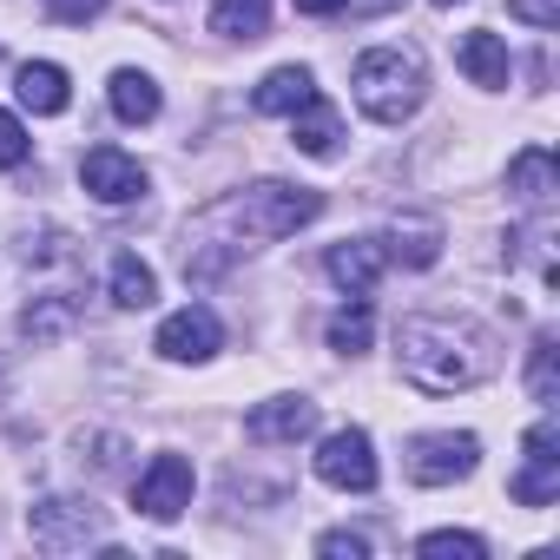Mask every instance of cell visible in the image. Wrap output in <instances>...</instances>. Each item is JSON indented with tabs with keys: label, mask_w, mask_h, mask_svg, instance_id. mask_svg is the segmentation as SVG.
Returning a JSON list of instances; mask_svg holds the SVG:
<instances>
[{
	"label": "cell",
	"mask_w": 560,
	"mask_h": 560,
	"mask_svg": "<svg viewBox=\"0 0 560 560\" xmlns=\"http://www.w3.org/2000/svg\"><path fill=\"white\" fill-rule=\"evenodd\" d=\"M383 250L402 257V264H416V270H429V264L442 257V231H435V224H396Z\"/></svg>",
	"instance_id": "23"
},
{
	"label": "cell",
	"mask_w": 560,
	"mask_h": 560,
	"mask_svg": "<svg viewBox=\"0 0 560 560\" xmlns=\"http://www.w3.org/2000/svg\"><path fill=\"white\" fill-rule=\"evenodd\" d=\"M27 534L40 553H80L106 534V514L93 501H73V494H47L34 514H27Z\"/></svg>",
	"instance_id": "4"
},
{
	"label": "cell",
	"mask_w": 560,
	"mask_h": 560,
	"mask_svg": "<svg viewBox=\"0 0 560 560\" xmlns=\"http://www.w3.org/2000/svg\"><path fill=\"white\" fill-rule=\"evenodd\" d=\"M396 363L402 383H416L422 396H455L501 370V343L475 317H409L396 330Z\"/></svg>",
	"instance_id": "2"
},
{
	"label": "cell",
	"mask_w": 560,
	"mask_h": 560,
	"mask_svg": "<svg viewBox=\"0 0 560 560\" xmlns=\"http://www.w3.org/2000/svg\"><path fill=\"white\" fill-rule=\"evenodd\" d=\"M527 389L534 402H553L560 383H553V337H534V357H527Z\"/></svg>",
	"instance_id": "25"
},
{
	"label": "cell",
	"mask_w": 560,
	"mask_h": 560,
	"mask_svg": "<svg viewBox=\"0 0 560 560\" xmlns=\"http://www.w3.org/2000/svg\"><path fill=\"white\" fill-rule=\"evenodd\" d=\"M435 8H455V0H435Z\"/></svg>",
	"instance_id": "31"
},
{
	"label": "cell",
	"mask_w": 560,
	"mask_h": 560,
	"mask_svg": "<svg viewBox=\"0 0 560 560\" xmlns=\"http://www.w3.org/2000/svg\"><path fill=\"white\" fill-rule=\"evenodd\" d=\"M14 93H21V106L40 113V119H54V113L73 106V80H67V67H54V60H27V67L14 73Z\"/></svg>",
	"instance_id": "14"
},
{
	"label": "cell",
	"mask_w": 560,
	"mask_h": 560,
	"mask_svg": "<svg viewBox=\"0 0 560 560\" xmlns=\"http://www.w3.org/2000/svg\"><path fill=\"white\" fill-rule=\"evenodd\" d=\"M337 139H343V113L317 93V100H304L298 113H291V145L298 152H311V159H330L337 152Z\"/></svg>",
	"instance_id": "16"
},
{
	"label": "cell",
	"mask_w": 560,
	"mask_h": 560,
	"mask_svg": "<svg viewBox=\"0 0 560 560\" xmlns=\"http://www.w3.org/2000/svg\"><path fill=\"white\" fill-rule=\"evenodd\" d=\"M218 350H224V324L205 304H185V311H172L159 324V357L165 363H211Z\"/></svg>",
	"instance_id": "9"
},
{
	"label": "cell",
	"mask_w": 560,
	"mask_h": 560,
	"mask_svg": "<svg viewBox=\"0 0 560 560\" xmlns=\"http://www.w3.org/2000/svg\"><path fill=\"white\" fill-rule=\"evenodd\" d=\"M264 27H270V0H211V34L264 40Z\"/></svg>",
	"instance_id": "20"
},
{
	"label": "cell",
	"mask_w": 560,
	"mask_h": 560,
	"mask_svg": "<svg viewBox=\"0 0 560 560\" xmlns=\"http://www.w3.org/2000/svg\"><path fill=\"white\" fill-rule=\"evenodd\" d=\"M311 429H317V402H311V396H270V402H257V409L244 416V435H250L257 448L304 442Z\"/></svg>",
	"instance_id": "11"
},
{
	"label": "cell",
	"mask_w": 560,
	"mask_h": 560,
	"mask_svg": "<svg viewBox=\"0 0 560 560\" xmlns=\"http://www.w3.org/2000/svg\"><path fill=\"white\" fill-rule=\"evenodd\" d=\"M80 185L100 205H132V198H145V165L132 152H119V145H93L80 159Z\"/></svg>",
	"instance_id": "10"
},
{
	"label": "cell",
	"mask_w": 560,
	"mask_h": 560,
	"mask_svg": "<svg viewBox=\"0 0 560 560\" xmlns=\"http://www.w3.org/2000/svg\"><path fill=\"white\" fill-rule=\"evenodd\" d=\"M343 8H350V0H298V14H317V21L324 14H343Z\"/></svg>",
	"instance_id": "30"
},
{
	"label": "cell",
	"mask_w": 560,
	"mask_h": 560,
	"mask_svg": "<svg viewBox=\"0 0 560 560\" xmlns=\"http://www.w3.org/2000/svg\"><path fill=\"white\" fill-rule=\"evenodd\" d=\"M508 14L527 21V27H540V34H553L560 27V0H508Z\"/></svg>",
	"instance_id": "28"
},
{
	"label": "cell",
	"mask_w": 560,
	"mask_h": 560,
	"mask_svg": "<svg viewBox=\"0 0 560 560\" xmlns=\"http://www.w3.org/2000/svg\"><path fill=\"white\" fill-rule=\"evenodd\" d=\"M317 553H324V560H363V553H370V540H363V534H350V527H330V534H317Z\"/></svg>",
	"instance_id": "27"
},
{
	"label": "cell",
	"mask_w": 560,
	"mask_h": 560,
	"mask_svg": "<svg viewBox=\"0 0 560 560\" xmlns=\"http://www.w3.org/2000/svg\"><path fill=\"white\" fill-rule=\"evenodd\" d=\"M21 330H27L34 343H54V337H67V330H73V298H60V291L34 298V304L21 311Z\"/></svg>",
	"instance_id": "22"
},
{
	"label": "cell",
	"mask_w": 560,
	"mask_h": 560,
	"mask_svg": "<svg viewBox=\"0 0 560 560\" xmlns=\"http://www.w3.org/2000/svg\"><path fill=\"white\" fill-rule=\"evenodd\" d=\"M317 211H324V191L284 185V178H257L244 191H224V198H211L185 224V277L211 284V277H224L237 257H250V250H264L277 237H291V231H304Z\"/></svg>",
	"instance_id": "1"
},
{
	"label": "cell",
	"mask_w": 560,
	"mask_h": 560,
	"mask_svg": "<svg viewBox=\"0 0 560 560\" xmlns=\"http://www.w3.org/2000/svg\"><path fill=\"white\" fill-rule=\"evenodd\" d=\"M508 191H514V205H521V211H540V205L560 191L553 152H547V145H527V152H514V165H508Z\"/></svg>",
	"instance_id": "15"
},
{
	"label": "cell",
	"mask_w": 560,
	"mask_h": 560,
	"mask_svg": "<svg viewBox=\"0 0 560 560\" xmlns=\"http://www.w3.org/2000/svg\"><path fill=\"white\" fill-rule=\"evenodd\" d=\"M304 100H317V80H311V67H277V73H264L257 80V93H250V106L257 113H298Z\"/></svg>",
	"instance_id": "18"
},
{
	"label": "cell",
	"mask_w": 560,
	"mask_h": 560,
	"mask_svg": "<svg viewBox=\"0 0 560 560\" xmlns=\"http://www.w3.org/2000/svg\"><path fill=\"white\" fill-rule=\"evenodd\" d=\"M317 481L343 488V494H370L376 488V448L363 429H330L317 442Z\"/></svg>",
	"instance_id": "8"
},
{
	"label": "cell",
	"mask_w": 560,
	"mask_h": 560,
	"mask_svg": "<svg viewBox=\"0 0 560 560\" xmlns=\"http://www.w3.org/2000/svg\"><path fill=\"white\" fill-rule=\"evenodd\" d=\"M455 67H462L475 86H488V93H501V86H508V73H514V60H508V40H501V34H488V27L462 34V47H455Z\"/></svg>",
	"instance_id": "13"
},
{
	"label": "cell",
	"mask_w": 560,
	"mask_h": 560,
	"mask_svg": "<svg viewBox=\"0 0 560 560\" xmlns=\"http://www.w3.org/2000/svg\"><path fill=\"white\" fill-rule=\"evenodd\" d=\"M383 264H389L383 237H343V244H330V257H324V270L337 277L350 298H370V284L383 277Z\"/></svg>",
	"instance_id": "12"
},
{
	"label": "cell",
	"mask_w": 560,
	"mask_h": 560,
	"mask_svg": "<svg viewBox=\"0 0 560 560\" xmlns=\"http://www.w3.org/2000/svg\"><path fill=\"white\" fill-rule=\"evenodd\" d=\"M159 106H165V100H159V80H152V73H139V67H119V73H113V113H119L126 126H152Z\"/></svg>",
	"instance_id": "19"
},
{
	"label": "cell",
	"mask_w": 560,
	"mask_h": 560,
	"mask_svg": "<svg viewBox=\"0 0 560 560\" xmlns=\"http://www.w3.org/2000/svg\"><path fill=\"white\" fill-rule=\"evenodd\" d=\"M27 152H34V139H27V126H21V119H14L8 106H0V165H8V172H14V165H27Z\"/></svg>",
	"instance_id": "26"
},
{
	"label": "cell",
	"mask_w": 560,
	"mask_h": 560,
	"mask_svg": "<svg viewBox=\"0 0 560 560\" xmlns=\"http://www.w3.org/2000/svg\"><path fill=\"white\" fill-rule=\"evenodd\" d=\"M350 93H357L363 119H376V126H402V119H416L422 100H429L422 54H416V47H370V54L350 67Z\"/></svg>",
	"instance_id": "3"
},
{
	"label": "cell",
	"mask_w": 560,
	"mask_h": 560,
	"mask_svg": "<svg viewBox=\"0 0 560 560\" xmlns=\"http://www.w3.org/2000/svg\"><path fill=\"white\" fill-rule=\"evenodd\" d=\"M481 462V442L468 429H429L409 442V481L422 488H448V481H468Z\"/></svg>",
	"instance_id": "5"
},
{
	"label": "cell",
	"mask_w": 560,
	"mask_h": 560,
	"mask_svg": "<svg viewBox=\"0 0 560 560\" xmlns=\"http://www.w3.org/2000/svg\"><path fill=\"white\" fill-rule=\"evenodd\" d=\"M100 8H106V0H47V14H54V21H73V27L93 21Z\"/></svg>",
	"instance_id": "29"
},
{
	"label": "cell",
	"mask_w": 560,
	"mask_h": 560,
	"mask_svg": "<svg viewBox=\"0 0 560 560\" xmlns=\"http://www.w3.org/2000/svg\"><path fill=\"white\" fill-rule=\"evenodd\" d=\"M324 337H330V350H337V357H363V350H370V337H376L370 304H363V298H350V304L330 317V330H324Z\"/></svg>",
	"instance_id": "21"
},
{
	"label": "cell",
	"mask_w": 560,
	"mask_h": 560,
	"mask_svg": "<svg viewBox=\"0 0 560 560\" xmlns=\"http://www.w3.org/2000/svg\"><path fill=\"white\" fill-rule=\"evenodd\" d=\"M416 553L422 560H488V540L468 534V527H435V534L416 540Z\"/></svg>",
	"instance_id": "24"
},
{
	"label": "cell",
	"mask_w": 560,
	"mask_h": 560,
	"mask_svg": "<svg viewBox=\"0 0 560 560\" xmlns=\"http://www.w3.org/2000/svg\"><path fill=\"white\" fill-rule=\"evenodd\" d=\"M106 291H113L119 311H152V298H159V270H152L139 250H119L113 270H106Z\"/></svg>",
	"instance_id": "17"
},
{
	"label": "cell",
	"mask_w": 560,
	"mask_h": 560,
	"mask_svg": "<svg viewBox=\"0 0 560 560\" xmlns=\"http://www.w3.org/2000/svg\"><path fill=\"white\" fill-rule=\"evenodd\" d=\"M508 494H514L521 508H547V501L560 494V429H553V422H534V429L521 435V468H514Z\"/></svg>",
	"instance_id": "6"
},
{
	"label": "cell",
	"mask_w": 560,
	"mask_h": 560,
	"mask_svg": "<svg viewBox=\"0 0 560 560\" xmlns=\"http://www.w3.org/2000/svg\"><path fill=\"white\" fill-rule=\"evenodd\" d=\"M191 488H198V475H191V462H185V455H152V462H145V475H139V488H132V501H139V514H145V521L172 527V521L191 508Z\"/></svg>",
	"instance_id": "7"
}]
</instances>
